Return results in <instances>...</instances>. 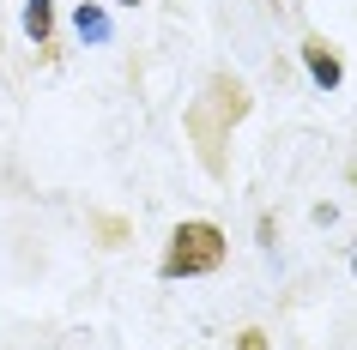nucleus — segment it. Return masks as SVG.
Here are the masks:
<instances>
[{"label":"nucleus","instance_id":"5","mask_svg":"<svg viewBox=\"0 0 357 350\" xmlns=\"http://www.w3.org/2000/svg\"><path fill=\"white\" fill-rule=\"evenodd\" d=\"M236 350H273V344H266L261 326H243V332H236Z\"/></svg>","mask_w":357,"mask_h":350},{"label":"nucleus","instance_id":"1","mask_svg":"<svg viewBox=\"0 0 357 350\" xmlns=\"http://www.w3.org/2000/svg\"><path fill=\"white\" fill-rule=\"evenodd\" d=\"M225 254H230V236L212 218H182L169 230V241H164L158 278H169V284H176V278H212L225 266Z\"/></svg>","mask_w":357,"mask_h":350},{"label":"nucleus","instance_id":"2","mask_svg":"<svg viewBox=\"0 0 357 350\" xmlns=\"http://www.w3.org/2000/svg\"><path fill=\"white\" fill-rule=\"evenodd\" d=\"M303 67H309V79H315L321 91H339V85H345V61H339V49L327 37L303 42Z\"/></svg>","mask_w":357,"mask_h":350},{"label":"nucleus","instance_id":"6","mask_svg":"<svg viewBox=\"0 0 357 350\" xmlns=\"http://www.w3.org/2000/svg\"><path fill=\"white\" fill-rule=\"evenodd\" d=\"M115 6H139V0H115Z\"/></svg>","mask_w":357,"mask_h":350},{"label":"nucleus","instance_id":"4","mask_svg":"<svg viewBox=\"0 0 357 350\" xmlns=\"http://www.w3.org/2000/svg\"><path fill=\"white\" fill-rule=\"evenodd\" d=\"M73 31H79L85 42H109V19H103V6H91V0H85V6L73 13Z\"/></svg>","mask_w":357,"mask_h":350},{"label":"nucleus","instance_id":"3","mask_svg":"<svg viewBox=\"0 0 357 350\" xmlns=\"http://www.w3.org/2000/svg\"><path fill=\"white\" fill-rule=\"evenodd\" d=\"M24 37L37 49H49V37H55V0H24Z\"/></svg>","mask_w":357,"mask_h":350},{"label":"nucleus","instance_id":"7","mask_svg":"<svg viewBox=\"0 0 357 350\" xmlns=\"http://www.w3.org/2000/svg\"><path fill=\"white\" fill-rule=\"evenodd\" d=\"M351 272H357V254H351Z\"/></svg>","mask_w":357,"mask_h":350}]
</instances>
